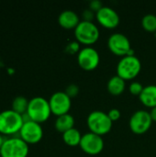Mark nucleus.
Wrapping results in <instances>:
<instances>
[{
  "label": "nucleus",
  "instance_id": "4468645a",
  "mask_svg": "<svg viewBox=\"0 0 156 157\" xmlns=\"http://www.w3.org/2000/svg\"><path fill=\"white\" fill-rule=\"evenodd\" d=\"M58 22L59 25L65 29H75L81 21L75 12L72 10H64L59 15Z\"/></svg>",
  "mask_w": 156,
  "mask_h": 157
},
{
  "label": "nucleus",
  "instance_id": "9d476101",
  "mask_svg": "<svg viewBox=\"0 0 156 157\" xmlns=\"http://www.w3.org/2000/svg\"><path fill=\"white\" fill-rule=\"evenodd\" d=\"M19 137L28 144H35L43 137V130L40 123L29 121L23 123L19 131Z\"/></svg>",
  "mask_w": 156,
  "mask_h": 157
},
{
  "label": "nucleus",
  "instance_id": "39448f33",
  "mask_svg": "<svg viewBox=\"0 0 156 157\" xmlns=\"http://www.w3.org/2000/svg\"><path fill=\"white\" fill-rule=\"evenodd\" d=\"M142 70V63L135 55L122 57L117 65V75L127 80H132L139 75Z\"/></svg>",
  "mask_w": 156,
  "mask_h": 157
},
{
  "label": "nucleus",
  "instance_id": "bb28decb",
  "mask_svg": "<svg viewBox=\"0 0 156 157\" xmlns=\"http://www.w3.org/2000/svg\"><path fill=\"white\" fill-rule=\"evenodd\" d=\"M150 115H151V118H152L153 121H155L156 122V107L151 109V111H150Z\"/></svg>",
  "mask_w": 156,
  "mask_h": 157
},
{
  "label": "nucleus",
  "instance_id": "c85d7f7f",
  "mask_svg": "<svg viewBox=\"0 0 156 157\" xmlns=\"http://www.w3.org/2000/svg\"><path fill=\"white\" fill-rule=\"evenodd\" d=\"M0 157H1V155H0Z\"/></svg>",
  "mask_w": 156,
  "mask_h": 157
},
{
  "label": "nucleus",
  "instance_id": "cd10ccee",
  "mask_svg": "<svg viewBox=\"0 0 156 157\" xmlns=\"http://www.w3.org/2000/svg\"><path fill=\"white\" fill-rule=\"evenodd\" d=\"M5 141H6V139H4L3 134H1V133H0V149H1V147H2V145L4 144Z\"/></svg>",
  "mask_w": 156,
  "mask_h": 157
},
{
  "label": "nucleus",
  "instance_id": "2eb2a0df",
  "mask_svg": "<svg viewBox=\"0 0 156 157\" xmlns=\"http://www.w3.org/2000/svg\"><path fill=\"white\" fill-rule=\"evenodd\" d=\"M141 102L151 109L156 107V86L150 85L143 87L142 94L139 96Z\"/></svg>",
  "mask_w": 156,
  "mask_h": 157
},
{
  "label": "nucleus",
  "instance_id": "6ab92c4d",
  "mask_svg": "<svg viewBox=\"0 0 156 157\" xmlns=\"http://www.w3.org/2000/svg\"><path fill=\"white\" fill-rule=\"evenodd\" d=\"M29 102V100H28L25 97L17 96L12 101V110L20 115H24L25 113H27Z\"/></svg>",
  "mask_w": 156,
  "mask_h": 157
},
{
  "label": "nucleus",
  "instance_id": "412c9836",
  "mask_svg": "<svg viewBox=\"0 0 156 157\" xmlns=\"http://www.w3.org/2000/svg\"><path fill=\"white\" fill-rule=\"evenodd\" d=\"M65 51L67 53L69 54H75V53H79V52L81 51L80 48V43L77 40H72L69 43H67Z\"/></svg>",
  "mask_w": 156,
  "mask_h": 157
},
{
  "label": "nucleus",
  "instance_id": "0eeeda50",
  "mask_svg": "<svg viewBox=\"0 0 156 157\" xmlns=\"http://www.w3.org/2000/svg\"><path fill=\"white\" fill-rule=\"evenodd\" d=\"M29 144L20 137L6 139L0 149L1 157H27L29 155Z\"/></svg>",
  "mask_w": 156,
  "mask_h": 157
},
{
  "label": "nucleus",
  "instance_id": "f03ea898",
  "mask_svg": "<svg viewBox=\"0 0 156 157\" xmlns=\"http://www.w3.org/2000/svg\"><path fill=\"white\" fill-rule=\"evenodd\" d=\"M87 127L90 130V132L103 136L108 134L111 129L113 122L109 119L108 113H105L101 110L92 111L86 120Z\"/></svg>",
  "mask_w": 156,
  "mask_h": 157
},
{
  "label": "nucleus",
  "instance_id": "b1692460",
  "mask_svg": "<svg viewBox=\"0 0 156 157\" xmlns=\"http://www.w3.org/2000/svg\"><path fill=\"white\" fill-rule=\"evenodd\" d=\"M104 6H103V4H102V2L101 1H99V0H93V1H91L90 3H89V9H91L92 11H94L96 14Z\"/></svg>",
  "mask_w": 156,
  "mask_h": 157
},
{
  "label": "nucleus",
  "instance_id": "1a4fd4ad",
  "mask_svg": "<svg viewBox=\"0 0 156 157\" xmlns=\"http://www.w3.org/2000/svg\"><path fill=\"white\" fill-rule=\"evenodd\" d=\"M78 65L85 71H93L97 68L100 63L98 52L91 46L82 48L77 54Z\"/></svg>",
  "mask_w": 156,
  "mask_h": 157
},
{
  "label": "nucleus",
  "instance_id": "f257e3e1",
  "mask_svg": "<svg viewBox=\"0 0 156 157\" xmlns=\"http://www.w3.org/2000/svg\"><path fill=\"white\" fill-rule=\"evenodd\" d=\"M27 114L30 121L40 124L46 121L51 114L49 100L42 97H35L31 98L29 102Z\"/></svg>",
  "mask_w": 156,
  "mask_h": 157
},
{
  "label": "nucleus",
  "instance_id": "9b49d317",
  "mask_svg": "<svg viewBox=\"0 0 156 157\" xmlns=\"http://www.w3.org/2000/svg\"><path fill=\"white\" fill-rule=\"evenodd\" d=\"M79 146L84 153L89 155H97L103 151L104 141L102 136L93 132H87L82 136Z\"/></svg>",
  "mask_w": 156,
  "mask_h": 157
},
{
  "label": "nucleus",
  "instance_id": "a878e982",
  "mask_svg": "<svg viewBox=\"0 0 156 157\" xmlns=\"http://www.w3.org/2000/svg\"><path fill=\"white\" fill-rule=\"evenodd\" d=\"M95 17H96L95 12L92 11V10L89 9V8L86 9V10L83 12V18H84V21L93 22V19L95 18Z\"/></svg>",
  "mask_w": 156,
  "mask_h": 157
},
{
  "label": "nucleus",
  "instance_id": "5701e85b",
  "mask_svg": "<svg viewBox=\"0 0 156 157\" xmlns=\"http://www.w3.org/2000/svg\"><path fill=\"white\" fill-rule=\"evenodd\" d=\"M64 92H65L66 95L72 99L73 98H75V97L78 95V93H79V87H78V86L75 85V84H71V85H69V86L65 88V91H64Z\"/></svg>",
  "mask_w": 156,
  "mask_h": 157
},
{
  "label": "nucleus",
  "instance_id": "423d86ee",
  "mask_svg": "<svg viewBox=\"0 0 156 157\" xmlns=\"http://www.w3.org/2000/svg\"><path fill=\"white\" fill-rule=\"evenodd\" d=\"M108 47L109 51L117 56L125 57L134 55V51L131 49L130 40L122 33L117 32L111 34L108 40Z\"/></svg>",
  "mask_w": 156,
  "mask_h": 157
},
{
  "label": "nucleus",
  "instance_id": "20e7f679",
  "mask_svg": "<svg viewBox=\"0 0 156 157\" xmlns=\"http://www.w3.org/2000/svg\"><path fill=\"white\" fill-rule=\"evenodd\" d=\"M74 36L80 44L91 46L98 40L100 32L94 22L82 20L74 29Z\"/></svg>",
  "mask_w": 156,
  "mask_h": 157
},
{
  "label": "nucleus",
  "instance_id": "f3484780",
  "mask_svg": "<svg viewBox=\"0 0 156 157\" xmlns=\"http://www.w3.org/2000/svg\"><path fill=\"white\" fill-rule=\"evenodd\" d=\"M55 129L61 133H64L67 131L74 128V119L71 114H64L57 117L55 121Z\"/></svg>",
  "mask_w": 156,
  "mask_h": 157
},
{
  "label": "nucleus",
  "instance_id": "4be33fe9",
  "mask_svg": "<svg viewBox=\"0 0 156 157\" xmlns=\"http://www.w3.org/2000/svg\"><path fill=\"white\" fill-rule=\"evenodd\" d=\"M143 85L139 82H132L130 86H129V90H130V93L133 96H140L143 90Z\"/></svg>",
  "mask_w": 156,
  "mask_h": 157
},
{
  "label": "nucleus",
  "instance_id": "a211bd4d",
  "mask_svg": "<svg viewBox=\"0 0 156 157\" xmlns=\"http://www.w3.org/2000/svg\"><path fill=\"white\" fill-rule=\"evenodd\" d=\"M82 136L83 135L77 129L73 128V129L67 131L66 132L63 133V140L65 144L74 147V146L80 145Z\"/></svg>",
  "mask_w": 156,
  "mask_h": 157
},
{
  "label": "nucleus",
  "instance_id": "7ed1b4c3",
  "mask_svg": "<svg viewBox=\"0 0 156 157\" xmlns=\"http://www.w3.org/2000/svg\"><path fill=\"white\" fill-rule=\"evenodd\" d=\"M23 123L22 115L12 109H6L0 112V133L3 135L19 133Z\"/></svg>",
  "mask_w": 156,
  "mask_h": 157
},
{
  "label": "nucleus",
  "instance_id": "aec40b11",
  "mask_svg": "<svg viewBox=\"0 0 156 157\" xmlns=\"http://www.w3.org/2000/svg\"><path fill=\"white\" fill-rule=\"evenodd\" d=\"M143 28L148 32H156V16L154 14H147L142 19Z\"/></svg>",
  "mask_w": 156,
  "mask_h": 157
},
{
  "label": "nucleus",
  "instance_id": "f8f14e48",
  "mask_svg": "<svg viewBox=\"0 0 156 157\" xmlns=\"http://www.w3.org/2000/svg\"><path fill=\"white\" fill-rule=\"evenodd\" d=\"M51 113L57 117L68 114L72 106V99L63 91H58L51 95L49 100Z\"/></svg>",
  "mask_w": 156,
  "mask_h": 157
},
{
  "label": "nucleus",
  "instance_id": "ddd939ff",
  "mask_svg": "<svg viewBox=\"0 0 156 157\" xmlns=\"http://www.w3.org/2000/svg\"><path fill=\"white\" fill-rule=\"evenodd\" d=\"M97 22L106 29H115L120 24V16L116 10L109 6H103L97 14Z\"/></svg>",
  "mask_w": 156,
  "mask_h": 157
},
{
  "label": "nucleus",
  "instance_id": "393cba45",
  "mask_svg": "<svg viewBox=\"0 0 156 157\" xmlns=\"http://www.w3.org/2000/svg\"><path fill=\"white\" fill-rule=\"evenodd\" d=\"M108 115L109 117V119L111 120L112 122L117 121L120 119V111L118 109H111L108 112Z\"/></svg>",
  "mask_w": 156,
  "mask_h": 157
},
{
  "label": "nucleus",
  "instance_id": "6e6552de",
  "mask_svg": "<svg viewBox=\"0 0 156 157\" xmlns=\"http://www.w3.org/2000/svg\"><path fill=\"white\" fill-rule=\"evenodd\" d=\"M153 123L150 112L146 110H137L134 112L129 121V126L131 131L135 134H144L146 133Z\"/></svg>",
  "mask_w": 156,
  "mask_h": 157
},
{
  "label": "nucleus",
  "instance_id": "dca6fc26",
  "mask_svg": "<svg viewBox=\"0 0 156 157\" xmlns=\"http://www.w3.org/2000/svg\"><path fill=\"white\" fill-rule=\"evenodd\" d=\"M107 88L111 95L120 96L124 92L126 88V81L119 75H115L108 80Z\"/></svg>",
  "mask_w": 156,
  "mask_h": 157
}]
</instances>
